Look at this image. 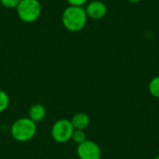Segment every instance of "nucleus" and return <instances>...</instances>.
I'll return each instance as SVG.
<instances>
[{"label": "nucleus", "instance_id": "obj_1", "mask_svg": "<svg viewBox=\"0 0 159 159\" xmlns=\"http://www.w3.org/2000/svg\"><path fill=\"white\" fill-rule=\"evenodd\" d=\"M61 21L64 28L73 33L82 31L88 21V16L83 7H67L61 15Z\"/></svg>", "mask_w": 159, "mask_h": 159}, {"label": "nucleus", "instance_id": "obj_2", "mask_svg": "<svg viewBox=\"0 0 159 159\" xmlns=\"http://www.w3.org/2000/svg\"><path fill=\"white\" fill-rule=\"evenodd\" d=\"M36 123L29 117H21L17 119L11 126V137L20 143H26L31 141L36 134Z\"/></svg>", "mask_w": 159, "mask_h": 159}, {"label": "nucleus", "instance_id": "obj_3", "mask_svg": "<svg viewBox=\"0 0 159 159\" xmlns=\"http://www.w3.org/2000/svg\"><path fill=\"white\" fill-rule=\"evenodd\" d=\"M16 10L21 21L32 23L40 17L42 7L38 0H21Z\"/></svg>", "mask_w": 159, "mask_h": 159}, {"label": "nucleus", "instance_id": "obj_4", "mask_svg": "<svg viewBox=\"0 0 159 159\" xmlns=\"http://www.w3.org/2000/svg\"><path fill=\"white\" fill-rule=\"evenodd\" d=\"M74 128L68 119L57 120L51 128V137L59 143H64L72 139Z\"/></svg>", "mask_w": 159, "mask_h": 159}, {"label": "nucleus", "instance_id": "obj_5", "mask_svg": "<svg viewBox=\"0 0 159 159\" xmlns=\"http://www.w3.org/2000/svg\"><path fill=\"white\" fill-rule=\"evenodd\" d=\"M76 153L79 159H101L102 155L100 145L89 140L78 144Z\"/></svg>", "mask_w": 159, "mask_h": 159}, {"label": "nucleus", "instance_id": "obj_6", "mask_svg": "<svg viewBox=\"0 0 159 159\" xmlns=\"http://www.w3.org/2000/svg\"><path fill=\"white\" fill-rule=\"evenodd\" d=\"M88 18L93 20H102L107 14V7L106 5L100 0H93L87 4L85 7Z\"/></svg>", "mask_w": 159, "mask_h": 159}, {"label": "nucleus", "instance_id": "obj_7", "mask_svg": "<svg viewBox=\"0 0 159 159\" xmlns=\"http://www.w3.org/2000/svg\"><path fill=\"white\" fill-rule=\"evenodd\" d=\"M70 121L74 129H79V130L86 129L89 126V123H90L89 116L86 113L75 114Z\"/></svg>", "mask_w": 159, "mask_h": 159}, {"label": "nucleus", "instance_id": "obj_8", "mask_svg": "<svg viewBox=\"0 0 159 159\" xmlns=\"http://www.w3.org/2000/svg\"><path fill=\"white\" fill-rule=\"evenodd\" d=\"M47 115L46 107L43 104L35 103L32 105L29 109V118L33 120L34 123H38L42 121Z\"/></svg>", "mask_w": 159, "mask_h": 159}, {"label": "nucleus", "instance_id": "obj_9", "mask_svg": "<svg viewBox=\"0 0 159 159\" xmlns=\"http://www.w3.org/2000/svg\"><path fill=\"white\" fill-rule=\"evenodd\" d=\"M148 90L153 97L159 99V75L151 79L148 86Z\"/></svg>", "mask_w": 159, "mask_h": 159}, {"label": "nucleus", "instance_id": "obj_10", "mask_svg": "<svg viewBox=\"0 0 159 159\" xmlns=\"http://www.w3.org/2000/svg\"><path fill=\"white\" fill-rule=\"evenodd\" d=\"M74 143H75L77 145L84 143L87 140V136L86 133L84 132V130H79V129H75L72 135V139Z\"/></svg>", "mask_w": 159, "mask_h": 159}, {"label": "nucleus", "instance_id": "obj_11", "mask_svg": "<svg viewBox=\"0 0 159 159\" xmlns=\"http://www.w3.org/2000/svg\"><path fill=\"white\" fill-rule=\"evenodd\" d=\"M9 105V97L7 93L0 89V113L6 111Z\"/></svg>", "mask_w": 159, "mask_h": 159}, {"label": "nucleus", "instance_id": "obj_12", "mask_svg": "<svg viewBox=\"0 0 159 159\" xmlns=\"http://www.w3.org/2000/svg\"><path fill=\"white\" fill-rule=\"evenodd\" d=\"M20 1L21 0H0V3L6 8L13 9V8H17Z\"/></svg>", "mask_w": 159, "mask_h": 159}, {"label": "nucleus", "instance_id": "obj_13", "mask_svg": "<svg viewBox=\"0 0 159 159\" xmlns=\"http://www.w3.org/2000/svg\"><path fill=\"white\" fill-rule=\"evenodd\" d=\"M69 4V6H74V7H83L85 6L89 0H66Z\"/></svg>", "mask_w": 159, "mask_h": 159}, {"label": "nucleus", "instance_id": "obj_14", "mask_svg": "<svg viewBox=\"0 0 159 159\" xmlns=\"http://www.w3.org/2000/svg\"><path fill=\"white\" fill-rule=\"evenodd\" d=\"M129 2H130V3H133V4H136V3H139V2H141L142 0H128Z\"/></svg>", "mask_w": 159, "mask_h": 159}, {"label": "nucleus", "instance_id": "obj_15", "mask_svg": "<svg viewBox=\"0 0 159 159\" xmlns=\"http://www.w3.org/2000/svg\"><path fill=\"white\" fill-rule=\"evenodd\" d=\"M154 159H159V156H158V157H155Z\"/></svg>", "mask_w": 159, "mask_h": 159}]
</instances>
